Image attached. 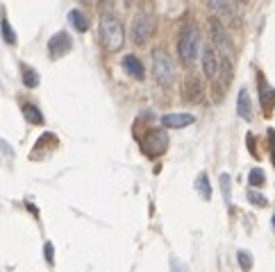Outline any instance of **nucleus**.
<instances>
[{
  "label": "nucleus",
  "instance_id": "aec40b11",
  "mask_svg": "<svg viewBox=\"0 0 275 272\" xmlns=\"http://www.w3.org/2000/svg\"><path fill=\"white\" fill-rule=\"evenodd\" d=\"M207 3H209V7L214 12H223V14L230 12V0H207Z\"/></svg>",
  "mask_w": 275,
  "mask_h": 272
},
{
  "label": "nucleus",
  "instance_id": "412c9836",
  "mask_svg": "<svg viewBox=\"0 0 275 272\" xmlns=\"http://www.w3.org/2000/svg\"><path fill=\"white\" fill-rule=\"evenodd\" d=\"M239 265H241L243 270H250V267H252V256H250V252H246V249H241V252H239Z\"/></svg>",
  "mask_w": 275,
  "mask_h": 272
},
{
  "label": "nucleus",
  "instance_id": "393cba45",
  "mask_svg": "<svg viewBox=\"0 0 275 272\" xmlns=\"http://www.w3.org/2000/svg\"><path fill=\"white\" fill-rule=\"evenodd\" d=\"M0 152H5L7 157H12V154H14V152H12V150H10V145L5 143V141H0Z\"/></svg>",
  "mask_w": 275,
  "mask_h": 272
},
{
  "label": "nucleus",
  "instance_id": "9b49d317",
  "mask_svg": "<svg viewBox=\"0 0 275 272\" xmlns=\"http://www.w3.org/2000/svg\"><path fill=\"white\" fill-rule=\"evenodd\" d=\"M123 71L128 73L130 77H134V80H143L146 77V71H143V63L139 61L134 54H128V57L123 59Z\"/></svg>",
  "mask_w": 275,
  "mask_h": 272
},
{
  "label": "nucleus",
  "instance_id": "20e7f679",
  "mask_svg": "<svg viewBox=\"0 0 275 272\" xmlns=\"http://www.w3.org/2000/svg\"><path fill=\"white\" fill-rule=\"evenodd\" d=\"M152 75H155L157 84L169 89L173 84V61L164 50H155L152 52Z\"/></svg>",
  "mask_w": 275,
  "mask_h": 272
},
{
  "label": "nucleus",
  "instance_id": "1a4fd4ad",
  "mask_svg": "<svg viewBox=\"0 0 275 272\" xmlns=\"http://www.w3.org/2000/svg\"><path fill=\"white\" fill-rule=\"evenodd\" d=\"M202 73H205L207 80H214L216 73H218V59H216V52L211 45L202 48Z\"/></svg>",
  "mask_w": 275,
  "mask_h": 272
},
{
  "label": "nucleus",
  "instance_id": "ddd939ff",
  "mask_svg": "<svg viewBox=\"0 0 275 272\" xmlns=\"http://www.w3.org/2000/svg\"><path fill=\"white\" fill-rule=\"evenodd\" d=\"M69 21H71V25H73L78 32H87L89 30V18L84 16L80 9H71V12H69Z\"/></svg>",
  "mask_w": 275,
  "mask_h": 272
},
{
  "label": "nucleus",
  "instance_id": "423d86ee",
  "mask_svg": "<svg viewBox=\"0 0 275 272\" xmlns=\"http://www.w3.org/2000/svg\"><path fill=\"white\" fill-rule=\"evenodd\" d=\"M73 48V41H71L69 32H57L50 41H48V52H50L52 59H60L62 54H66Z\"/></svg>",
  "mask_w": 275,
  "mask_h": 272
},
{
  "label": "nucleus",
  "instance_id": "4468645a",
  "mask_svg": "<svg viewBox=\"0 0 275 272\" xmlns=\"http://www.w3.org/2000/svg\"><path fill=\"white\" fill-rule=\"evenodd\" d=\"M23 116L28 122H32V125H43V113L39 111L34 104H23Z\"/></svg>",
  "mask_w": 275,
  "mask_h": 272
},
{
  "label": "nucleus",
  "instance_id": "2eb2a0df",
  "mask_svg": "<svg viewBox=\"0 0 275 272\" xmlns=\"http://www.w3.org/2000/svg\"><path fill=\"white\" fill-rule=\"evenodd\" d=\"M196 190L198 195H200L202 199H209L211 197V186H209V179H207V175H200L196 179Z\"/></svg>",
  "mask_w": 275,
  "mask_h": 272
},
{
  "label": "nucleus",
  "instance_id": "f03ea898",
  "mask_svg": "<svg viewBox=\"0 0 275 272\" xmlns=\"http://www.w3.org/2000/svg\"><path fill=\"white\" fill-rule=\"evenodd\" d=\"M198 30L193 25H184L182 32H180V39H178V52H180V59L184 63H191L196 61L198 57Z\"/></svg>",
  "mask_w": 275,
  "mask_h": 272
},
{
  "label": "nucleus",
  "instance_id": "bb28decb",
  "mask_svg": "<svg viewBox=\"0 0 275 272\" xmlns=\"http://www.w3.org/2000/svg\"><path fill=\"white\" fill-rule=\"evenodd\" d=\"M273 229H275V216H273Z\"/></svg>",
  "mask_w": 275,
  "mask_h": 272
},
{
  "label": "nucleus",
  "instance_id": "9d476101",
  "mask_svg": "<svg viewBox=\"0 0 275 272\" xmlns=\"http://www.w3.org/2000/svg\"><path fill=\"white\" fill-rule=\"evenodd\" d=\"M193 120H196V118H193L191 113H166V116H161V125L171 127V129L187 127V125H191Z\"/></svg>",
  "mask_w": 275,
  "mask_h": 272
},
{
  "label": "nucleus",
  "instance_id": "b1692460",
  "mask_svg": "<svg viewBox=\"0 0 275 272\" xmlns=\"http://www.w3.org/2000/svg\"><path fill=\"white\" fill-rule=\"evenodd\" d=\"M43 252H46V261L52 263L55 261V247H52V243H46V247H43Z\"/></svg>",
  "mask_w": 275,
  "mask_h": 272
},
{
  "label": "nucleus",
  "instance_id": "cd10ccee",
  "mask_svg": "<svg viewBox=\"0 0 275 272\" xmlns=\"http://www.w3.org/2000/svg\"><path fill=\"white\" fill-rule=\"evenodd\" d=\"M239 3H246V0H239Z\"/></svg>",
  "mask_w": 275,
  "mask_h": 272
},
{
  "label": "nucleus",
  "instance_id": "dca6fc26",
  "mask_svg": "<svg viewBox=\"0 0 275 272\" xmlns=\"http://www.w3.org/2000/svg\"><path fill=\"white\" fill-rule=\"evenodd\" d=\"M221 190H223L225 204H232V181H230V175H221Z\"/></svg>",
  "mask_w": 275,
  "mask_h": 272
},
{
  "label": "nucleus",
  "instance_id": "39448f33",
  "mask_svg": "<svg viewBox=\"0 0 275 272\" xmlns=\"http://www.w3.org/2000/svg\"><path fill=\"white\" fill-rule=\"evenodd\" d=\"M152 34V16L148 12H139L132 21V30H130V36H132V43L143 45Z\"/></svg>",
  "mask_w": 275,
  "mask_h": 272
},
{
  "label": "nucleus",
  "instance_id": "a878e982",
  "mask_svg": "<svg viewBox=\"0 0 275 272\" xmlns=\"http://www.w3.org/2000/svg\"><path fill=\"white\" fill-rule=\"evenodd\" d=\"M173 265H175V272H184V265L178 261V258H173Z\"/></svg>",
  "mask_w": 275,
  "mask_h": 272
},
{
  "label": "nucleus",
  "instance_id": "6e6552de",
  "mask_svg": "<svg viewBox=\"0 0 275 272\" xmlns=\"http://www.w3.org/2000/svg\"><path fill=\"white\" fill-rule=\"evenodd\" d=\"M257 84H259V102H261V109H264L266 113H270L273 111V107H275V89L266 82V77L261 75H257Z\"/></svg>",
  "mask_w": 275,
  "mask_h": 272
},
{
  "label": "nucleus",
  "instance_id": "4be33fe9",
  "mask_svg": "<svg viewBox=\"0 0 275 272\" xmlns=\"http://www.w3.org/2000/svg\"><path fill=\"white\" fill-rule=\"evenodd\" d=\"M248 199H250L255 207H266L268 204V199L264 197V195H259V193H255V190H248Z\"/></svg>",
  "mask_w": 275,
  "mask_h": 272
},
{
  "label": "nucleus",
  "instance_id": "f8f14e48",
  "mask_svg": "<svg viewBox=\"0 0 275 272\" xmlns=\"http://www.w3.org/2000/svg\"><path fill=\"white\" fill-rule=\"evenodd\" d=\"M237 113L241 118H246V120H250L252 118V104H250V95H248V91H239V98H237Z\"/></svg>",
  "mask_w": 275,
  "mask_h": 272
},
{
  "label": "nucleus",
  "instance_id": "7ed1b4c3",
  "mask_svg": "<svg viewBox=\"0 0 275 272\" xmlns=\"http://www.w3.org/2000/svg\"><path fill=\"white\" fill-rule=\"evenodd\" d=\"M139 143H141V150L148 157H159V154H164L166 148H169V136H166V131L159 129V127H150V129L146 131V136L139 139Z\"/></svg>",
  "mask_w": 275,
  "mask_h": 272
},
{
  "label": "nucleus",
  "instance_id": "f257e3e1",
  "mask_svg": "<svg viewBox=\"0 0 275 272\" xmlns=\"http://www.w3.org/2000/svg\"><path fill=\"white\" fill-rule=\"evenodd\" d=\"M100 34H102V43H105L107 50L116 52V50L123 48V41H125V34H123V25L121 21L114 16V14L105 12L100 18Z\"/></svg>",
  "mask_w": 275,
  "mask_h": 272
},
{
  "label": "nucleus",
  "instance_id": "0eeeda50",
  "mask_svg": "<svg viewBox=\"0 0 275 272\" xmlns=\"http://www.w3.org/2000/svg\"><path fill=\"white\" fill-rule=\"evenodd\" d=\"M209 32H211V39H214V43L218 45V48L223 50V52H232V43H230V36H228V32H225L223 23H221L216 16L209 18Z\"/></svg>",
  "mask_w": 275,
  "mask_h": 272
},
{
  "label": "nucleus",
  "instance_id": "a211bd4d",
  "mask_svg": "<svg viewBox=\"0 0 275 272\" xmlns=\"http://www.w3.org/2000/svg\"><path fill=\"white\" fill-rule=\"evenodd\" d=\"M248 181H250V186H264L266 181V175L261 168H252L250 175H248Z\"/></svg>",
  "mask_w": 275,
  "mask_h": 272
},
{
  "label": "nucleus",
  "instance_id": "5701e85b",
  "mask_svg": "<svg viewBox=\"0 0 275 272\" xmlns=\"http://www.w3.org/2000/svg\"><path fill=\"white\" fill-rule=\"evenodd\" d=\"M268 143H270V161L275 166V129H268Z\"/></svg>",
  "mask_w": 275,
  "mask_h": 272
},
{
  "label": "nucleus",
  "instance_id": "6ab92c4d",
  "mask_svg": "<svg viewBox=\"0 0 275 272\" xmlns=\"http://www.w3.org/2000/svg\"><path fill=\"white\" fill-rule=\"evenodd\" d=\"M0 27H3V39H5L10 45H14L16 43V32L12 30L10 21H7V18H3V25H0Z\"/></svg>",
  "mask_w": 275,
  "mask_h": 272
},
{
  "label": "nucleus",
  "instance_id": "f3484780",
  "mask_svg": "<svg viewBox=\"0 0 275 272\" xmlns=\"http://www.w3.org/2000/svg\"><path fill=\"white\" fill-rule=\"evenodd\" d=\"M23 84L28 89H34L39 84V73L34 68H23Z\"/></svg>",
  "mask_w": 275,
  "mask_h": 272
}]
</instances>
